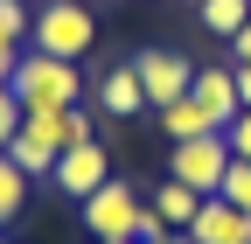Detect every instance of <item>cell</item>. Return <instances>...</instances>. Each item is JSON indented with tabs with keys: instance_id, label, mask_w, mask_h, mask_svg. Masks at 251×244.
<instances>
[{
	"instance_id": "1",
	"label": "cell",
	"mask_w": 251,
	"mask_h": 244,
	"mask_svg": "<svg viewBox=\"0 0 251 244\" xmlns=\"http://www.w3.org/2000/svg\"><path fill=\"white\" fill-rule=\"evenodd\" d=\"M7 91L21 98V112H70V105H84V70L63 63V56L21 49V63H14Z\"/></svg>"
},
{
	"instance_id": "2",
	"label": "cell",
	"mask_w": 251,
	"mask_h": 244,
	"mask_svg": "<svg viewBox=\"0 0 251 244\" xmlns=\"http://www.w3.org/2000/svg\"><path fill=\"white\" fill-rule=\"evenodd\" d=\"M91 42H98V14H91V0H42V7H35L28 49L63 56V63H84Z\"/></svg>"
},
{
	"instance_id": "3",
	"label": "cell",
	"mask_w": 251,
	"mask_h": 244,
	"mask_svg": "<svg viewBox=\"0 0 251 244\" xmlns=\"http://www.w3.org/2000/svg\"><path fill=\"white\" fill-rule=\"evenodd\" d=\"M63 146H70V112H21V133H14V146H7V161H14L28 181H49Z\"/></svg>"
},
{
	"instance_id": "4",
	"label": "cell",
	"mask_w": 251,
	"mask_h": 244,
	"mask_svg": "<svg viewBox=\"0 0 251 244\" xmlns=\"http://www.w3.org/2000/svg\"><path fill=\"white\" fill-rule=\"evenodd\" d=\"M77 209H84V230L98 237V244H112V237H140L147 195L133 189V181H105V189H98V195H84Z\"/></svg>"
},
{
	"instance_id": "5",
	"label": "cell",
	"mask_w": 251,
	"mask_h": 244,
	"mask_svg": "<svg viewBox=\"0 0 251 244\" xmlns=\"http://www.w3.org/2000/svg\"><path fill=\"white\" fill-rule=\"evenodd\" d=\"M230 174V140L224 133H202V140H175L168 154V181H188L196 195H216Z\"/></svg>"
},
{
	"instance_id": "6",
	"label": "cell",
	"mask_w": 251,
	"mask_h": 244,
	"mask_svg": "<svg viewBox=\"0 0 251 244\" xmlns=\"http://www.w3.org/2000/svg\"><path fill=\"white\" fill-rule=\"evenodd\" d=\"M105 181H112V154H105V140H77V146H63V154H56L49 189H63L70 202H84V195H98Z\"/></svg>"
},
{
	"instance_id": "7",
	"label": "cell",
	"mask_w": 251,
	"mask_h": 244,
	"mask_svg": "<svg viewBox=\"0 0 251 244\" xmlns=\"http://www.w3.org/2000/svg\"><path fill=\"white\" fill-rule=\"evenodd\" d=\"M133 70H140V84H147V112H161V105L188 98V84H196V63H188L181 49H140Z\"/></svg>"
},
{
	"instance_id": "8",
	"label": "cell",
	"mask_w": 251,
	"mask_h": 244,
	"mask_svg": "<svg viewBox=\"0 0 251 244\" xmlns=\"http://www.w3.org/2000/svg\"><path fill=\"white\" fill-rule=\"evenodd\" d=\"M188 244H251V217L237 202H224V195H202V209H196V223L181 230Z\"/></svg>"
},
{
	"instance_id": "9",
	"label": "cell",
	"mask_w": 251,
	"mask_h": 244,
	"mask_svg": "<svg viewBox=\"0 0 251 244\" xmlns=\"http://www.w3.org/2000/svg\"><path fill=\"white\" fill-rule=\"evenodd\" d=\"M188 98H196L216 126H230V119L244 112V98H237V63H216V70H196V84H188Z\"/></svg>"
},
{
	"instance_id": "10",
	"label": "cell",
	"mask_w": 251,
	"mask_h": 244,
	"mask_svg": "<svg viewBox=\"0 0 251 244\" xmlns=\"http://www.w3.org/2000/svg\"><path fill=\"white\" fill-rule=\"evenodd\" d=\"M98 112H105V119H140V112H147V84H140L133 63H119V70L98 77Z\"/></svg>"
},
{
	"instance_id": "11",
	"label": "cell",
	"mask_w": 251,
	"mask_h": 244,
	"mask_svg": "<svg viewBox=\"0 0 251 244\" xmlns=\"http://www.w3.org/2000/svg\"><path fill=\"white\" fill-rule=\"evenodd\" d=\"M153 217H161L168 230H188V223H196V209H202V195L196 189H188V181H161V189H153Z\"/></svg>"
},
{
	"instance_id": "12",
	"label": "cell",
	"mask_w": 251,
	"mask_h": 244,
	"mask_svg": "<svg viewBox=\"0 0 251 244\" xmlns=\"http://www.w3.org/2000/svg\"><path fill=\"white\" fill-rule=\"evenodd\" d=\"M153 119H161V133H168V140H202V133H224V126H216V119H209L196 98H175V105H161Z\"/></svg>"
},
{
	"instance_id": "13",
	"label": "cell",
	"mask_w": 251,
	"mask_h": 244,
	"mask_svg": "<svg viewBox=\"0 0 251 244\" xmlns=\"http://www.w3.org/2000/svg\"><path fill=\"white\" fill-rule=\"evenodd\" d=\"M196 21L209 28V35H216V42H230V35H237V28L251 21V0H202V7H196Z\"/></svg>"
},
{
	"instance_id": "14",
	"label": "cell",
	"mask_w": 251,
	"mask_h": 244,
	"mask_svg": "<svg viewBox=\"0 0 251 244\" xmlns=\"http://www.w3.org/2000/svg\"><path fill=\"white\" fill-rule=\"evenodd\" d=\"M28 189H35V181H28V174H21L7 154H0V230H7L21 209H28Z\"/></svg>"
},
{
	"instance_id": "15",
	"label": "cell",
	"mask_w": 251,
	"mask_h": 244,
	"mask_svg": "<svg viewBox=\"0 0 251 244\" xmlns=\"http://www.w3.org/2000/svg\"><path fill=\"white\" fill-rule=\"evenodd\" d=\"M28 28H35V0H0V35L28 49Z\"/></svg>"
},
{
	"instance_id": "16",
	"label": "cell",
	"mask_w": 251,
	"mask_h": 244,
	"mask_svg": "<svg viewBox=\"0 0 251 244\" xmlns=\"http://www.w3.org/2000/svg\"><path fill=\"white\" fill-rule=\"evenodd\" d=\"M224 202H237L244 217H251V161H230V174H224V189H216Z\"/></svg>"
},
{
	"instance_id": "17",
	"label": "cell",
	"mask_w": 251,
	"mask_h": 244,
	"mask_svg": "<svg viewBox=\"0 0 251 244\" xmlns=\"http://www.w3.org/2000/svg\"><path fill=\"white\" fill-rule=\"evenodd\" d=\"M14 133H21V98H14L7 84H0V154L14 146Z\"/></svg>"
},
{
	"instance_id": "18",
	"label": "cell",
	"mask_w": 251,
	"mask_h": 244,
	"mask_svg": "<svg viewBox=\"0 0 251 244\" xmlns=\"http://www.w3.org/2000/svg\"><path fill=\"white\" fill-rule=\"evenodd\" d=\"M224 140H230V161H251V112H237V119H230Z\"/></svg>"
},
{
	"instance_id": "19",
	"label": "cell",
	"mask_w": 251,
	"mask_h": 244,
	"mask_svg": "<svg viewBox=\"0 0 251 244\" xmlns=\"http://www.w3.org/2000/svg\"><path fill=\"white\" fill-rule=\"evenodd\" d=\"M14 63H21V42H7V35H0V84L14 77Z\"/></svg>"
},
{
	"instance_id": "20",
	"label": "cell",
	"mask_w": 251,
	"mask_h": 244,
	"mask_svg": "<svg viewBox=\"0 0 251 244\" xmlns=\"http://www.w3.org/2000/svg\"><path fill=\"white\" fill-rule=\"evenodd\" d=\"M230 56H237V63H251V21L237 28V35H230Z\"/></svg>"
},
{
	"instance_id": "21",
	"label": "cell",
	"mask_w": 251,
	"mask_h": 244,
	"mask_svg": "<svg viewBox=\"0 0 251 244\" xmlns=\"http://www.w3.org/2000/svg\"><path fill=\"white\" fill-rule=\"evenodd\" d=\"M237 98H244V112H251V63H237Z\"/></svg>"
},
{
	"instance_id": "22",
	"label": "cell",
	"mask_w": 251,
	"mask_h": 244,
	"mask_svg": "<svg viewBox=\"0 0 251 244\" xmlns=\"http://www.w3.org/2000/svg\"><path fill=\"white\" fill-rule=\"evenodd\" d=\"M188 7H202V0H188Z\"/></svg>"
},
{
	"instance_id": "23",
	"label": "cell",
	"mask_w": 251,
	"mask_h": 244,
	"mask_svg": "<svg viewBox=\"0 0 251 244\" xmlns=\"http://www.w3.org/2000/svg\"><path fill=\"white\" fill-rule=\"evenodd\" d=\"M0 244H14V237H0Z\"/></svg>"
},
{
	"instance_id": "24",
	"label": "cell",
	"mask_w": 251,
	"mask_h": 244,
	"mask_svg": "<svg viewBox=\"0 0 251 244\" xmlns=\"http://www.w3.org/2000/svg\"><path fill=\"white\" fill-rule=\"evenodd\" d=\"M91 7H98V0H91Z\"/></svg>"
},
{
	"instance_id": "25",
	"label": "cell",
	"mask_w": 251,
	"mask_h": 244,
	"mask_svg": "<svg viewBox=\"0 0 251 244\" xmlns=\"http://www.w3.org/2000/svg\"><path fill=\"white\" fill-rule=\"evenodd\" d=\"M35 7H42V0H35Z\"/></svg>"
}]
</instances>
